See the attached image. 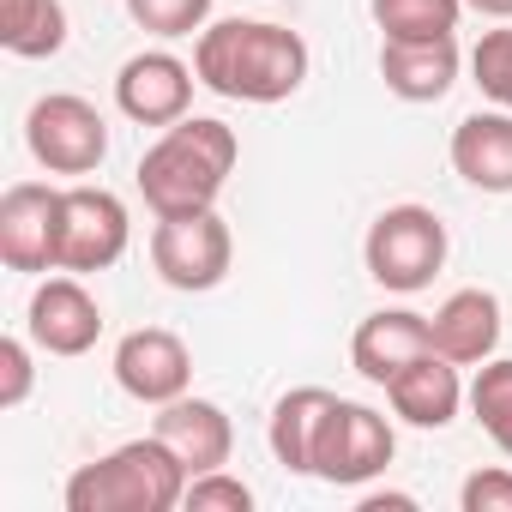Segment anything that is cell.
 Listing matches in <instances>:
<instances>
[{
	"label": "cell",
	"mask_w": 512,
	"mask_h": 512,
	"mask_svg": "<svg viewBox=\"0 0 512 512\" xmlns=\"http://www.w3.org/2000/svg\"><path fill=\"white\" fill-rule=\"evenodd\" d=\"M470 73H476V91L494 109H512V25L506 31H482V43L470 49Z\"/></svg>",
	"instance_id": "24"
},
{
	"label": "cell",
	"mask_w": 512,
	"mask_h": 512,
	"mask_svg": "<svg viewBox=\"0 0 512 512\" xmlns=\"http://www.w3.org/2000/svg\"><path fill=\"white\" fill-rule=\"evenodd\" d=\"M25 332L43 356H85L103 338V308L79 272H55L37 284L31 308H25Z\"/></svg>",
	"instance_id": "10"
},
{
	"label": "cell",
	"mask_w": 512,
	"mask_h": 512,
	"mask_svg": "<svg viewBox=\"0 0 512 512\" xmlns=\"http://www.w3.org/2000/svg\"><path fill=\"white\" fill-rule=\"evenodd\" d=\"M434 350V332H428V314H410V308H380L356 326L350 338V368L368 380V386H386L398 380L416 356Z\"/></svg>",
	"instance_id": "14"
},
{
	"label": "cell",
	"mask_w": 512,
	"mask_h": 512,
	"mask_svg": "<svg viewBox=\"0 0 512 512\" xmlns=\"http://www.w3.org/2000/svg\"><path fill=\"white\" fill-rule=\"evenodd\" d=\"M115 386L133 404H169L193 386V350L169 326H139L115 344Z\"/></svg>",
	"instance_id": "12"
},
{
	"label": "cell",
	"mask_w": 512,
	"mask_h": 512,
	"mask_svg": "<svg viewBox=\"0 0 512 512\" xmlns=\"http://www.w3.org/2000/svg\"><path fill=\"white\" fill-rule=\"evenodd\" d=\"M61 205L67 187L49 181H13L0 193V260L7 272H61Z\"/></svg>",
	"instance_id": "8"
},
{
	"label": "cell",
	"mask_w": 512,
	"mask_h": 512,
	"mask_svg": "<svg viewBox=\"0 0 512 512\" xmlns=\"http://www.w3.org/2000/svg\"><path fill=\"white\" fill-rule=\"evenodd\" d=\"M458 37H434V43H380V79L398 103H440L458 85Z\"/></svg>",
	"instance_id": "18"
},
{
	"label": "cell",
	"mask_w": 512,
	"mask_h": 512,
	"mask_svg": "<svg viewBox=\"0 0 512 512\" xmlns=\"http://www.w3.org/2000/svg\"><path fill=\"white\" fill-rule=\"evenodd\" d=\"M193 85H199V73L181 55L145 49V55L121 61V73H115V109L127 121H139V127H175L193 109Z\"/></svg>",
	"instance_id": "11"
},
{
	"label": "cell",
	"mask_w": 512,
	"mask_h": 512,
	"mask_svg": "<svg viewBox=\"0 0 512 512\" xmlns=\"http://www.w3.org/2000/svg\"><path fill=\"white\" fill-rule=\"evenodd\" d=\"M500 296L494 290H452L434 314H428V332H434V350L458 368H482L494 350H500Z\"/></svg>",
	"instance_id": "15"
},
{
	"label": "cell",
	"mask_w": 512,
	"mask_h": 512,
	"mask_svg": "<svg viewBox=\"0 0 512 512\" xmlns=\"http://www.w3.org/2000/svg\"><path fill=\"white\" fill-rule=\"evenodd\" d=\"M392 452H398L392 422L380 410H368V404L338 398L326 428H320V446H314V476L332 482V488H362L392 464Z\"/></svg>",
	"instance_id": "7"
},
{
	"label": "cell",
	"mask_w": 512,
	"mask_h": 512,
	"mask_svg": "<svg viewBox=\"0 0 512 512\" xmlns=\"http://www.w3.org/2000/svg\"><path fill=\"white\" fill-rule=\"evenodd\" d=\"M193 73L211 97L272 109L308 85V43L272 19H211L193 37Z\"/></svg>",
	"instance_id": "1"
},
{
	"label": "cell",
	"mask_w": 512,
	"mask_h": 512,
	"mask_svg": "<svg viewBox=\"0 0 512 512\" xmlns=\"http://www.w3.org/2000/svg\"><path fill=\"white\" fill-rule=\"evenodd\" d=\"M235 163H241V139H235L229 121H217V115H181L139 157L133 181H139L151 217H187V211H217Z\"/></svg>",
	"instance_id": "2"
},
{
	"label": "cell",
	"mask_w": 512,
	"mask_h": 512,
	"mask_svg": "<svg viewBox=\"0 0 512 512\" xmlns=\"http://www.w3.org/2000/svg\"><path fill=\"white\" fill-rule=\"evenodd\" d=\"M151 434H157V440L187 464V476L223 470V464H229V452H235V422H229V410H223V404H211V398H193V392H181V398L157 404Z\"/></svg>",
	"instance_id": "13"
},
{
	"label": "cell",
	"mask_w": 512,
	"mask_h": 512,
	"mask_svg": "<svg viewBox=\"0 0 512 512\" xmlns=\"http://www.w3.org/2000/svg\"><path fill=\"white\" fill-rule=\"evenodd\" d=\"M356 506H362V512H386V506H392V512H410V506H416V494H398V488H380V494H362Z\"/></svg>",
	"instance_id": "28"
},
{
	"label": "cell",
	"mask_w": 512,
	"mask_h": 512,
	"mask_svg": "<svg viewBox=\"0 0 512 512\" xmlns=\"http://www.w3.org/2000/svg\"><path fill=\"white\" fill-rule=\"evenodd\" d=\"M25 145L49 175H97L109 157V121L73 91H49L25 115Z\"/></svg>",
	"instance_id": "5"
},
{
	"label": "cell",
	"mask_w": 512,
	"mask_h": 512,
	"mask_svg": "<svg viewBox=\"0 0 512 512\" xmlns=\"http://www.w3.org/2000/svg\"><path fill=\"white\" fill-rule=\"evenodd\" d=\"M464 380H458V362H446L440 350H428V356H416L398 380H386V404H392V416L398 422H410V428H452L458 422V410H464Z\"/></svg>",
	"instance_id": "16"
},
{
	"label": "cell",
	"mask_w": 512,
	"mask_h": 512,
	"mask_svg": "<svg viewBox=\"0 0 512 512\" xmlns=\"http://www.w3.org/2000/svg\"><path fill=\"white\" fill-rule=\"evenodd\" d=\"M458 506H464V512H512V470H506V464L470 470L464 488H458Z\"/></svg>",
	"instance_id": "26"
},
{
	"label": "cell",
	"mask_w": 512,
	"mask_h": 512,
	"mask_svg": "<svg viewBox=\"0 0 512 512\" xmlns=\"http://www.w3.org/2000/svg\"><path fill=\"white\" fill-rule=\"evenodd\" d=\"M181 506L187 512H253V488L241 476H229V470H205V476L187 482Z\"/></svg>",
	"instance_id": "25"
},
{
	"label": "cell",
	"mask_w": 512,
	"mask_h": 512,
	"mask_svg": "<svg viewBox=\"0 0 512 512\" xmlns=\"http://www.w3.org/2000/svg\"><path fill=\"white\" fill-rule=\"evenodd\" d=\"M0 49L19 61H49L67 49V7L61 0H0Z\"/></svg>",
	"instance_id": "20"
},
{
	"label": "cell",
	"mask_w": 512,
	"mask_h": 512,
	"mask_svg": "<svg viewBox=\"0 0 512 512\" xmlns=\"http://www.w3.org/2000/svg\"><path fill=\"white\" fill-rule=\"evenodd\" d=\"M187 464L157 440H121L115 452L67 476V512H175L187 500Z\"/></svg>",
	"instance_id": "3"
},
{
	"label": "cell",
	"mask_w": 512,
	"mask_h": 512,
	"mask_svg": "<svg viewBox=\"0 0 512 512\" xmlns=\"http://www.w3.org/2000/svg\"><path fill=\"white\" fill-rule=\"evenodd\" d=\"M458 181H470L476 193H512V109H476L452 127L446 145Z\"/></svg>",
	"instance_id": "17"
},
{
	"label": "cell",
	"mask_w": 512,
	"mask_h": 512,
	"mask_svg": "<svg viewBox=\"0 0 512 512\" xmlns=\"http://www.w3.org/2000/svg\"><path fill=\"white\" fill-rule=\"evenodd\" d=\"M127 19L163 43L175 37H199L211 25V0H127Z\"/></svg>",
	"instance_id": "23"
},
{
	"label": "cell",
	"mask_w": 512,
	"mask_h": 512,
	"mask_svg": "<svg viewBox=\"0 0 512 512\" xmlns=\"http://www.w3.org/2000/svg\"><path fill=\"white\" fill-rule=\"evenodd\" d=\"M127 235H133V217H127L121 193L91 187V181L67 187V205H61V272H79V278L109 272L127 253Z\"/></svg>",
	"instance_id": "9"
},
{
	"label": "cell",
	"mask_w": 512,
	"mask_h": 512,
	"mask_svg": "<svg viewBox=\"0 0 512 512\" xmlns=\"http://www.w3.org/2000/svg\"><path fill=\"white\" fill-rule=\"evenodd\" d=\"M470 410L482 422V434L512 458V356H488L470 380Z\"/></svg>",
	"instance_id": "22"
},
{
	"label": "cell",
	"mask_w": 512,
	"mask_h": 512,
	"mask_svg": "<svg viewBox=\"0 0 512 512\" xmlns=\"http://www.w3.org/2000/svg\"><path fill=\"white\" fill-rule=\"evenodd\" d=\"M362 266L380 290L416 296L446 266V223L428 205H386L362 235Z\"/></svg>",
	"instance_id": "4"
},
{
	"label": "cell",
	"mask_w": 512,
	"mask_h": 512,
	"mask_svg": "<svg viewBox=\"0 0 512 512\" xmlns=\"http://www.w3.org/2000/svg\"><path fill=\"white\" fill-rule=\"evenodd\" d=\"M235 260V235L217 211H187V217H157L151 229V266L169 290L181 296H205L229 278Z\"/></svg>",
	"instance_id": "6"
},
{
	"label": "cell",
	"mask_w": 512,
	"mask_h": 512,
	"mask_svg": "<svg viewBox=\"0 0 512 512\" xmlns=\"http://www.w3.org/2000/svg\"><path fill=\"white\" fill-rule=\"evenodd\" d=\"M368 13L380 25V43H434L458 37L464 0H368Z\"/></svg>",
	"instance_id": "21"
},
{
	"label": "cell",
	"mask_w": 512,
	"mask_h": 512,
	"mask_svg": "<svg viewBox=\"0 0 512 512\" xmlns=\"http://www.w3.org/2000/svg\"><path fill=\"white\" fill-rule=\"evenodd\" d=\"M31 380H37L31 344L25 338H0V410H19L31 398Z\"/></svg>",
	"instance_id": "27"
},
{
	"label": "cell",
	"mask_w": 512,
	"mask_h": 512,
	"mask_svg": "<svg viewBox=\"0 0 512 512\" xmlns=\"http://www.w3.org/2000/svg\"><path fill=\"white\" fill-rule=\"evenodd\" d=\"M470 13H482V19H512V0H464Z\"/></svg>",
	"instance_id": "29"
},
{
	"label": "cell",
	"mask_w": 512,
	"mask_h": 512,
	"mask_svg": "<svg viewBox=\"0 0 512 512\" xmlns=\"http://www.w3.org/2000/svg\"><path fill=\"white\" fill-rule=\"evenodd\" d=\"M332 404H338V392H326V386H296L272 404L266 440H272V458L290 476H314V446H320V428H326Z\"/></svg>",
	"instance_id": "19"
}]
</instances>
